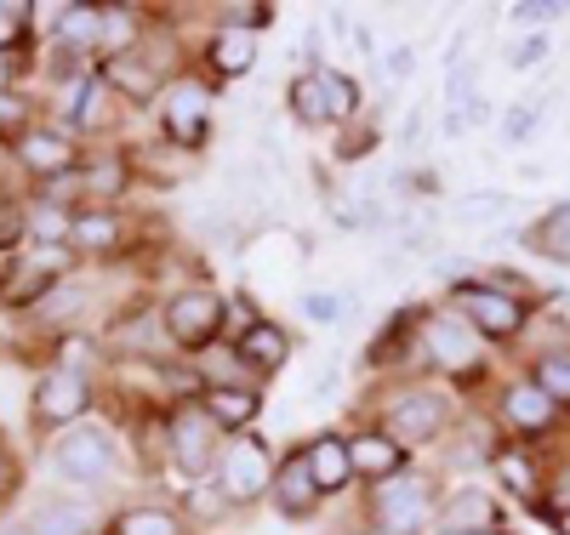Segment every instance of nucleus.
<instances>
[{
    "label": "nucleus",
    "instance_id": "nucleus-1",
    "mask_svg": "<svg viewBox=\"0 0 570 535\" xmlns=\"http://www.w3.org/2000/svg\"><path fill=\"white\" fill-rule=\"evenodd\" d=\"M451 297H456V314L480 336H491V343H513V336L525 330V319H531L525 297H508L497 279H462Z\"/></svg>",
    "mask_w": 570,
    "mask_h": 535
},
{
    "label": "nucleus",
    "instance_id": "nucleus-2",
    "mask_svg": "<svg viewBox=\"0 0 570 535\" xmlns=\"http://www.w3.org/2000/svg\"><path fill=\"white\" fill-rule=\"evenodd\" d=\"M52 467L75 484V491H98V484L115 473V433L98 427V422H80V427L58 433Z\"/></svg>",
    "mask_w": 570,
    "mask_h": 535
},
{
    "label": "nucleus",
    "instance_id": "nucleus-3",
    "mask_svg": "<svg viewBox=\"0 0 570 535\" xmlns=\"http://www.w3.org/2000/svg\"><path fill=\"white\" fill-rule=\"evenodd\" d=\"M217 491L234 502V507H246V502H257L263 491H274V462H268V450H263V439L257 433H234V439L217 450Z\"/></svg>",
    "mask_w": 570,
    "mask_h": 535
},
{
    "label": "nucleus",
    "instance_id": "nucleus-4",
    "mask_svg": "<svg viewBox=\"0 0 570 535\" xmlns=\"http://www.w3.org/2000/svg\"><path fill=\"white\" fill-rule=\"evenodd\" d=\"M440 491H434V478H422V473H400L389 484H376V518H383L389 529H422V524H440Z\"/></svg>",
    "mask_w": 570,
    "mask_h": 535
},
{
    "label": "nucleus",
    "instance_id": "nucleus-5",
    "mask_svg": "<svg viewBox=\"0 0 570 535\" xmlns=\"http://www.w3.org/2000/svg\"><path fill=\"white\" fill-rule=\"evenodd\" d=\"M223 319H228V303L217 297V290H177V297L166 303V314H160V325H166V336L177 348H206L223 330Z\"/></svg>",
    "mask_w": 570,
    "mask_h": 535
},
{
    "label": "nucleus",
    "instance_id": "nucleus-6",
    "mask_svg": "<svg viewBox=\"0 0 570 535\" xmlns=\"http://www.w3.org/2000/svg\"><path fill=\"white\" fill-rule=\"evenodd\" d=\"M451 422V399L434 394V387H411V394H400L389 405V439L400 445H428V439H440Z\"/></svg>",
    "mask_w": 570,
    "mask_h": 535
},
{
    "label": "nucleus",
    "instance_id": "nucleus-7",
    "mask_svg": "<svg viewBox=\"0 0 570 535\" xmlns=\"http://www.w3.org/2000/svg\"><path fill=\"white\" fill-rule=\"evenodd\" d=\"M86 405H91V382L75 365H52L35 382V416L46 427H80Z\"/></svg>",
    "mask_w": 570,
    "mask_h": 535
},
{
    "label": "nucleus",
    "instance_id": "nucleus-8",
    "mask_svg": "<svg viewBox=\"0 0 570 535\" xmlns=\"http://www.w3.org/2000/svg\"><path fill=\"white\" fill-rule=\"evenodd\" d=\"M422 343H428V359H434L440 370H473L480 365V330H473L462 314H428Z\"/></svg>",
    "mask_w": 570,
    "mask_h": 535
},
{
    "label": "nucleus",
    "instance_id": "nucleus-9",
    "mask_svg": "<svg viewBox=\"0 0 570 535\" xmlns=\"http://www.w3.org/2000/svg\"><path fill=\"white\" fill-rule=\"evenodd\" d=\"M63 268H69V251H58V246L23 251V257L12 262V274L0 279V303H35V297H46V290L58 285Z\"/></svg>",
    "mask_w": 570,
    "mask_h": 535
},
{
    "label": "nucleus",
    "instance_id": "nucleus-10",
    "mask_svg": "<svg viewBox=\"0 0 570 535\" xmlns=\"http://www.w3.org/2000/svg\"><path fill=\"white\" fill-rule=\"evenodd\" d=\"M320 502H325V491H320L314 473H308V450L279 456V467H274V507L292 518V524H303V518L320 513Z\"/></svg>",
    "mask_w": 570,
    "mask_h": 535
},
{
    "label": "nucleus",
    "instance_id": "nucleus-11",
    "mask_svg": "<svg viewBox=\"0 0 570 535\" xmlns=\"http://www.w3.org/2000/svg\"><path fill=\"white\" fill-rule=\"evenodd\" d=\"M502 422H508L513 433H525V439H537V433H553L559 399L548 394V387H537L531 376H525V382H508V387H502Z\"/></svg>",
    "mask_w": 570,
    "mask_h": 535
},
{
    "label": "nucleus",
    "instance_id": "nucleus-12",
    "mask_svg": "<svg viewBox=\"0 0 570 535\" xmlns=\"http://www.w3.org/2000/svg\"><path fill=\"white\" fill-rule=\"evenodd\" d=\"M160 109H166V131H171L177 142H200L206 126H212V91H206L200 80H171Z\"/></svg>",
    "mask_w": 570,
    "mask_h": 535
},
{
    "label": "nucleus",
    "instance_id": "nucleus-13",
    "mask_svg": "<svg viewBox=\"0 0 570 535\" xmlns=\"http://www.w3.org/2000/svg\"><path fill=\"white\" fill-rule=\"evenodd\" d=\"M502 524V502L480 484H462V491L440 507V535H491Z\"/></svg>",
    "mask_w": 570,
    "mask_h": 535
},
{
    "label": "nucleus",
    "instance_id": "nucleus-14",
    "mask_svg": "<svg viewBox=\"0 0 570 535\" xmlns=\"http://www.w3.org/2000/svg\"><path fill=\"white\" fill-rule=\"evenodd\" d=\"M348 456H354V478H371V484H389L405 473V445L389 439V433H360V439H348Z\"/></svg>",
    "mask_w": 570,
    "mask_h": 535
},
{
    "label": "nucleus",
    "instance_id": "nucleus-15",
    "mask_svg": "<svg viewBox=\"0 0 570 535\" xmlns=\"http://www.w3.org/2000/svg\"><path fill=\"white\" fill-rule=\"evenodd\" d=\"M234 359H240L246 370H279L285 359H292V336H285L274 319H252L246 330H240V343H234Z\"/></svg>",
    "mask_w": 570,
    "mask_h": 535
},
{
    "label": "nucleus",
    "instance_id": "nucleus-16",
    "mask_svg": "<svg viewBox=\"0 0 570 535\" xmlns=\"http://www.w3.org/2000/svg\"><path fill=\"white\" fill-rule=\"evenodd\" d=\"M18 160H23L35 177H46V182H63V177L75 171V142H69L63 131H29V137L18 142Z\"/></svg>",
    "mask_w": 570,
    "mask_h": 535
},
{
    "label": "nucleus",
    "instance_id": "nucleus-17",
    "mask_svg": "<svg viewBox=\"0 0 570 535\" xmlns=\"http://www.w3.org/2000/svg\"><path fill=\"white\" fill-rule=\"evenodd\" d=\"M257 410H263V399L252 394V387H200V416H206L212 427L246 433Z\"/></svg>",
    "mask_w": 570,
    "mask_h": 535
},
{
    "label": "nucleus",
    "instance_id": "nucleus-18",
    "mask_svg": "<svg viewBox=\"0 0 570 535\" xmlns=\"http://www.w3.org/2000/svg\"><path fill=\"white\" fill-rule=\"evenodd\" d=\"M308 473L325 496H337L348 491V478H354V456H348V439H337V433H320V439L308 445Z\"/></svg>",
    "mask_w": 570,
    "mask_h": 535
},
{
    "label": "nucleus",
    "instance_id": "nucleus-19",
    "mask_svg": "<svg viewBox=\"0 0 570 535\" xmlns=\"http://www.w3.org/2000/svg\"><path fill=\"white\" fill-rule=\"evenodd\" d=\"M171 450H177V462H183V473H195V484L217 467L212 462V422L206 416H177L171 422Z\"/></svg>",
    "mask_w": 570,
    "mask_h": 535
},
{
    "label": "nucleus",
    "instance_id": "nucleus-20",
    "mask_svg": "<svg viewBox=\"0 0 570 535\" xmlns=\"http://www.w3.org/2000/svg\"><path fill=\"white\" fill-rule=\"evenodd\" d=\"M52 34H58V46H69V52H91V46L109 40V12L104 7H63Z\"/></svg>",
    "mask_w": 570,
    "mask_h": 535
},
{
    "label": "nucleus",
    "instance_id": "nucleus-21",
    "mask_svg": "<svg viewBox=\"0 0 570 535\" xmlns=\"http://www.w3.org/2000/svg\"><path fill=\"white\" fill-rule=\"evenodd\" d=\"M86 529H91L86 496H46L35 507V535H86Z\"/></svg>",
    "mask_w": 570,
    "mask_h": 535
},
{
    "label": "nucleus",
    "instance_id": "nucleus-22",
    "mask_svg": "<svg viewBox=\"0 0 570 535\" xmlns=\"http://www.w3.org/2000/svg\"><path fill=\"white\" fill-rule=\"evenodd\" d=\"M531 251L537 257H548V262H559V268H570V200H559L553 211H542L537 222H531Z\"/></svg>",
    "mask_w": 570,
    "mask_h": 535
},
{
    "label": "nucleus",
    "instance_id": "nucleus-23",
    "mask_svg": "<svg viewBox=\"0 0 570 535\" xmlns=\"http://www.w3.org/2000/svg\"><path fill=\"white\" fill-rule=\"evenodd\" d=\"M285 109H292L303 126H331V97H325V69H308L292 80L285 91Z\"/></svg>",
    "mask_w": 570,
    "mask_h": 535
},
{
    "label": "nucleus",
    "instance_id": "nucleus-24",
    "mask_svg": "<svg viewBox=\"0 0 570 535\" xmlns=\"http://www.w3.org/2000/svg\"><path fill=\"white\" fill-rule=\"evenodd\" d=\"M508 194L502 188H468V194H456L451 200V217L462 222V228H485V222H502L508 217Z\"/></svg>",
    "mask_w": 570,
    "mask_h": 535
},
{
    "label": "nucleus",
    "instance_id": "nucleus-25",
    "mask_svg": "<svg viewBox=\"0 0 570 535\" xmlns=\"http://www.w3.org/2000/svg\"><path fill=\"white\" fill-rule=\"evenodd\" d=\"M120 217H109V211H80V217H69V246L75 251H115L120 246Z\"/></svg>",
    "mask_w": 570,
    "mask_h": 535
},
{
    "label": "nucleus",
    "instance_id": "nucleus-26",
    "mask_svg": "<svg viewBox=\"0 0 570 535\" xmlns=\"http://www.w3.org/2000/svg\"><path fill=\"white\" fill-rule=\"evenodd\" d=\"M252 63H257V34H246V29H217V40H212V69H217V75H252Z\"/></svg>",
    "mask_w": 570,
    "mask_h": 535
},
{
    "label": "nucleus",
    "instance_id": "nucleus-27",
    "mask_svg": "<svg viewBox=\"0 0 570 535\" xmlns=\"http://www.w3.org/2000/svg\"><path fill=\"white\" fill-rule=\"evenodd\" d=\"M115 535H183V518L171 507H126L115 518Z\"/></svg>",
    "mask_w": 570,
    "mask_h": 535
},
{
    "label": "nucleus",
    "instance_id": "nucleus-28",
    "mask_svg": "<svg viewBox=\"0 0 570 535\" xmlns=\"http://www.w3.org/2000/svg\"><path fill=\"white\" fill-rule=\"evenodd\" d=\"M109 86H120L126 97H155V86H160V69H149V63H142V58H115L109 63V75H104Z\"/></svg>",
    "mask_w": 570,
    "mask_h": 535
},
{
    "label": "nucleus",
    "instance_id": "nucleus-29",
    "mask_svg": "<svg viewBox=\"0 0 570 535\" xmlns=\"http://www.w3.org/2000/svg\"><path fill=\"white\" fill-rule=\"evenodd\" d=\"M497 473L508 478V491H513V496H525V502H537V496H542L537 467H531V456H525V450H497Z\"/></svg>",
    "mask_w": 570,
    "mask_h": 535
},
{
    "label": "nucleus",
    "instance_id": "nucleus-30",
    "mask_svg": "<svg viewBox=\"0 0 570 535\" xmlns=\"http://www.w3.org/2000/svg\"><path fill=\"white\" fill-rule=\"evenodd\" d=\"M548 103H542V97H525V103H513L508 115H502V142H531L537 131H542V115Z\"/></svg>",
    "mask_w": 570,
    "mask_h": 535
},
{
    "label": "nucleus",
    "instance_id": "nucleus-31",
    "mask_svg": "<svg viewBox=\"0 0 570 535\" xmlns=\"http://www.w3.org/2000/svg\"><path fill=\"white\" fill-rule=\"evenodd\" d=\"M531 382H537V387H548V394H553L559 405H570V354H542V359H537V370H531Z\"/></svg>",
    "mask_w": 570,
    "mask_h": 535
},
{
    "label": "nucleus",
    "instance_id": "nucleus-32",
    "mask_svg": "<svg viewBox=\"0 0 570 535\" xmlns=\"http://www.w3.org/2000/svg\"><path fill=\"white\" fill-rule=\"evenodd\" d=\"M343 290H303V314H308V325H337L343 319Z\"/></svg>",
    "mask_w": 570,
    "mask_h": 535
},
{
    "label": "nucleus",
    "instance_id": "nucleus-33",
    "mask_svg": "<svg viewBox=\"0 0 570 535\" xmlns=\"http://www.w3.org/2000/svg\"><path fill=\"white\" fill-rule=\"evenodd\" d=\"M548 52H553L548 34H525V40H519L513 52H508V69H513V75H531L537 63H548Z\"/></svg>",
    "mask_w": 570,
    "mask_h": 535
},
{
    "label": "nucleus",
    "instance_id": "nucleus-34",
    "mask_svg": "<svg viewBox=\"0 0 570 535\" xmlns=\"http://www.w3.org/2000/svg\"><path fill=\"white\" fill-rule=\"evenodd\" d=\"M564 7L559 0H519V7H508V18L519 23V29H531V34H542V23H553Z\"/></svg>",
    "mask_w": 570,
    "mask_h": 535
},
{
    "label": "nucleus",
    "instance_id": "nucleus-35",
    "mask_svg": "<svg viewBox=\"0 0 570 535\" xmlns=\"http://www.w3.org/2000/svg\"><path fill=\"white\" fill-rule=\"evenodd\" d=\"M0 137H12V142L29 137V103L18 91H0Z\"/></svg>",
    "mask_w": 570,
    "mask_h": 535
},
{
    "label": "nucleus",
    "instance_id": "nucleus-36",
    "mask_svg": "<svg viewBox=\"0 0 570 535\" xmlns=\"http://www.w3.org/2000/svg\"><path fill=\"white\" fill-rule=\"evenodd\" d=\"M29 29V7L23 0H0V52H12Z\"/></svg>",
    "mask_w": 570,
    "mask_h": 535
},
{
    "label": "nucleus",
    "instance_id": "nucleus-37",
    "mask_svg": "<svg viewBox=\"0 0 570 535\" xmlns=\"http://www.w3.org/2000/svg\"><path fill=\"white\" fill-rule=\"evenodd\" d=\"M411 75H416V46H411V40L389 46V52H383V80L400 86V80H411Z\"/></svg>",
    "mask_w": 570,
    "mask_h": 535
},
{
    "label": "nucleus",
    "instance_id": "nucleus-38",
    "mask_svg": "<svg viewBox=\"0 0 570 535\" xmlns=\"http://www.w3.org/2000/svg\"><path fill=\"white\" fill-rule=\"evenodd\" d=\"M104 86L109 80H80V97H75V120L80 126H98L104 120Z\"/></svg>",
    "mask_w": 570,
    "mask_h": 535
},
{
    "label": "nucleus",
    "instance_id": "nucleus-39",
    "mask_svg": "<svg viewBox=\"0 0 570 535\" xmlns=\"http://www.w3.org/2000/svg\"><path fill=\"white\" fill-rule=\"evenodd\" d=\"M263 23H274V7H223V29H246V34H257Z\"/></svg>",
    "mask_w": 570,
    "mask_h": 535
},
{
    "label": "nucleus",
    "instance_id": "nucleus-40",
    "mask_svg": "<svg viewBox=\"0 0 570 535\" xmlns=\"http://www.w3.org/2000/svg\"><path fill=\"white\" fill-rule=\"evenodd\" d=\"M120 177H126V171H120V160H104V166H91L80 182H86L91 194H115V188H120Z\"/></svg>",
    "mask_w": 570,
    "mask_h": 535
},
{
    "label": "nucleus",
    "instance_id": "nucleus-41",
    "mask_svg": "<svg viewBox=\"0 0 570 535\" xmlns=\"http://www.w3.org/2000/svg\"><path fill=\"white\" fill-rule=\"evenodd\" d=\"M348 40H354V52H365V58L376 52V34H371V23H354V29H348Z\"/></svg>",
    "mask_w": 570,
    "mask_h": 535
},
{
    "label": "nucleus",
    "instance_id": "nucleus-42",
    "mask_svg": "<svg viewBox=\"0 0 570 535\" xmlns=\"http://www.w3.org/2000/svg\"><path fill=\"white\" fill-rule=\"evenodd\" d=\"M12 75H18V63H12V52H0V91H12Z\"/></svg>",
    "mask_w": 570,
    "mask_h": 535
},
{
    "label": "nucleus",
    "instance_id": "nucleus-43",
    "mask_svg": "<svg viewBox=\"0 0 570 535\" xmlns=\"http://www.w3.org/2000/svg\"><path fill=\"white\" fill-rule=\"evenodd\" d=\"M553 529H559V535H570V507H559V518H553Z\"/></svg>",
    "mask_w": 570,
    "mask_h": 535
},
{
    "label": "nucleus",
    "instance_id": "nucleus-44",
    "mask_svg": "<svg viewBox=\"0 0 570 535\" xmlns=\"http://www.w3.org/2000/svg\"><path fill=\"white\" fill-rule=\"evenodd\" d=\"M0 535H35V529H18V524H0Z\"/></svg>",
    "mask_w": 570,
    "mask_h": 535
},
{
    "label": "nucleus",
    "instance_id": "nucleus-45",
    "mask_svg": "<svg viewBox=\"0 0 570 535\" xmlns=\"http://www.w3.org/2000/svg\"><path fill=\"white\" fill-rule=\"evenodd\" d=\"M491 535H508V529H491Z\"/></svg>",
    "mask_w": 570,
    "mask_h": 535
}]
</instances>
